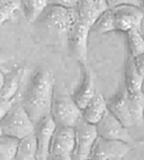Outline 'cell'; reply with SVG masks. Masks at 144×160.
<instances>
[{"instance_id": "6da1fadb", "label": "cell", "mask_w": 144, "mask_h": 160, "mask_svg": "<svg viewBox=\"0 0 144 160\" xmlns=\"http://www.w3.org/2000/svg\"><path fill=\"white\" fill-rule=\"evenodd\" d=\"M54 87V74L47 68L37 69L31 78L22 105L35 124L51 113Z\"/></svg>"}, {"instance_id": "7a4b0ae2", "label": "cell", "mask_w": 144, "mask_h": 160, "mask_svg": "<svg viewBox=\"0 0 144 160\" xmlns=\"http://www.w3.org/2000/svg\"><path fill=\"white\" fill-rule=\"evenodd\" d=\"M50 115L56 126L74 128L82 118V109L77 105L73 97L66 92V89L55 92L54 88Z\"/></svg>"}, {"instance_id": "3957f363", "label": "cell", "mask_w": 144, "mask_h": 160, "mask_svg": "<svg viewBox=\"0 0 144 160\" xmlns=\"http://www.w3.org/2000/svg\"><path fill=\"white\" fill-rule=\"evenodd\" d=\"M0 128L2 134L16 138L18 140L35 132V123L27 114L22 103L14 102L5 116L0 120Z\"/></svg>"}, {"instance_id": "277c9868", "label": "cell", "mask_w": 144, "mask_h": 160, "mask_svg": "<svg viewBox=\"0 0 144 160\" xmlns=\"http://www.w3.org/2000/svg\"><path fill=\"white\" fill-rule=\"evenodd\" d=\"M78 18L75 8H65L58 5H49L38 19L46 29L59 38L66 41V35L74 20Z\"/></svg>"}, {"instance_id": "5b68a950", "label": "cell", "mask_w": 144, "mask_h": 160, "mask_svg": "<svg viewBox=\"0 0 144 160\" xmlns=\"http://www.w3.org/2000/svg\"><path fill=\"white\" fill-rule=\"evenodd\" d=\"M91 31V26L79 19L74 20L66 35V43L69 45L72 55L82 64H87L88 58V36Z\"/></svg>"}, {"instance_id": "8992f818", "label": "cell", "mask_w": 144, "mask_h": 160, "mask_svg": "<svg viewBox=\"0 0 144 160\" xmlns=\"http://www.w3.org/2000/svg\"><path fill=\"white\" fill-rule=\"evenodd\" d=\"M73 129L75 137L73 160H88L90 158L92 146L98 138L96 125L81 118Z\"/></svg>"}, {"instance_id": "52a82bcc", "label": "cell", "mask_w": 144, "mask_h": 160, "mask_svg": "<svg viewBox=\"0 0 144 160\" xmlns=\"http://www.w3.org/2000/svg\"><path fill=\"white\" fill-rule=\"evenodd\" d=\"M130 143L117 140H108L98 137L91 149L89 159L95 160H116L124 159L130 152Z\"/></svg>"}, {"instance_id": "ba28073f", "label": "cell", "mask_w": 144, "mask_h": 160, "mask_svg": "<svg viewBox=\"0 0 144 160\" xmlns=\"http://www.w3.org/2000/svg\"><path fill=\"white\" fill-rule=\"evenodd\" d=\"M114 15L115 32H127L133 29H142V22L144 12L141 7L136 6H118L112 9Z\"/></svg>"}, {"instance_id": "9c48e42d", "label": "cell", "mask_w": 144, "mask_h": 160, "mask_svg": "<svg viewBox=\"0 0 144 160\" xmlns=\"http://www.w3.org/2000/svg\"><path fill=\"white\" fill-rule=\"evenodd\" d=\"M74 144V129L69 126H56L51 139L49 156L73 158Z\"/></svg>"}, {"instance_id": "30bf717a", "label": "cell", "mask_w": 144, "mask_h": 160, "mask_svg": "<svg viewBox=\"0 0 144 160\" xmlns=\"http://www.w3.org/2000/svg\"><path fill=\"white\" fill-rule=\"evenodd\" d=\"M96 129L98 137L108 139V140H117L123 142L131 143L133 141L130 132L119 121L109 112V109L105 113L101 120L96 124Z\"/></svg>"}, {"instance_id": "8fae6325", "label": "cell", "mask_w": 144, "mask_h": 160, "mask_svg": "<svg viewBox=\"0 0 144 160\" xmlns=\"http://www.w3.org/2000/svg\"><path fill=\"white\" fill-rule=\"evenodd\" d=\"M55 125L51 115H47L44 118L35 124V138L37 143V154L36 160H47L50 153V144L52 139Z\"/></svg>"}, {"instance_id": "7c38bea8", "label": "cell", "mask_w": 144, "mask_h": 160, "mask_svg": "<svg viewBox=\"0 0 144 160\" xmlns=\"http://www.w3.org/2000/svg\"><path fill=\"white\" fill-rule=\"evenodd\" d=\"M108 9L106 0H77L75 10L79 19L91 26Z\"/></svg>"}, {"instance_id": "4fadbf2b", "label": "cell", "mask_w": 144, "mask_h": 160, "mask_svg": "<svg viewBox=\"0 0 144 160\" xmlns=\"http://www.w3.org/2000/svg\"><path fill=\"white\" fill-rule=\"evenodd\" d=\"M108 109L125 128L128 129V128L135 126L132 114H131L127 90L125 88L110 102V104L108 105Z\"/></svg>"}, {"instance_id": "5bb4252c", "label": "cell", "mask_w": 144, "mask_h": 160, "mask_svg": "<svg viewBox=\"0 0 144 160\" xmlns=\"http://www.w3.org/2000/svg\"><path fill=\"white\" fill-rule=\"evenodd\" d=\"M26 73V68L25 67H17L12 69L5 76V82L0 90V98L6 100H14L16 97L19 87L23 82V79Z\"/></svg>"}, {"instance_id": "9a60e30c", "label": "cell", "mask_w": 144, "mask_h": 160, "mask_svg": "<svg viewBox=\"0 0 144 160\" xmlns=\"http://www.w3.org/2000/svg\"><path fill=\"white\" fill-rule=\"evenodd\" d=\"M84 82L81 83L80 88L77 92L75 96L73 97L77 105L81 109L84 108V106L92 99V97L96 95V78L95 73L91 69L88 67V64L84 66Z\"/></svg>"}, {"instance_id": "2e32d148", "label": "cell", "mask_w": 144, "mask_h": 160, "mask_svg": "<svg viewBox=\"0 0 144 160\" xmlns=\"http://www.w3.org/2000/svg\"><path fill=\"white\" fill-rule=\"evenodd\" d=\"M107 111H108V105L106 99L101 94L96 92L92 99L82 109V118L88 123L96 125Z\"/></svg>"}, {"instance_id": "e0dca14e", "label": "cell", "mask_w": 144, "mask_h": 160, "mask_svg": "<svg viewBox=\"0 0 144 160\" xmlns=\"http://www.w3.org/2000/svg\"><path fill=\"white\" fill-rule=\"evenodd\" d=\"M50 5V0H20V12L28 23L37 22L46 7Z\"/></svg>"}, {"instance_id": "ac0fdd59", "label": "cell", "mask_w": 144, "mask_h": 160, "mask_svg": "<svg viewBox=\"0 0 144 160\" xmlns=\"http://www.w3.org/2000/svg\"><path fill=\"white\" fill-rule=\"evenodd\" d=\"M36 154L37 143L35 134L33 133L19 140L14 160H36Z\"/></svg>"}, {"instance_id": "d6986e66", "label": "cell", "mask_w": 144, "mask_h": 160, "mask_svg": "<svg viewBox=\"0 0 144 160\" xmlns=\"http://www.w3.org/2000/svg\"><path fill=\"white\" fill-rule=\"evenodd\" d=\"M144 79L138 74L134 63H133L132 58H128L125 67V89L128 92H143L142 87H143Z\"/></svg>"}, {"instance_id": "ffe728a7", "label": "cell", "mask_w": 144, "mask_h": 160, "mask_svg": "<svg viewBox=\"0 0 144 160\" xmlns=\"http://www.w3.org/2000/svg\"><path fill=\"white\" fill-rule=\"evenodd\" d=\"M20 12V0H0V27L16 18Z\"/></svg>"}, {"instance_id": "44dd1931", "label": "cell", "mask_w": 144, "mask_h": 160, "mask_svg": "<svg viewBox=\"0 0 144 160\" xmlns=\"http://www.w3.org/2000/svg\"><path fill=\"white\" fill-rule=\"evenodd\" d=\"M18 142L16 138L0 134V160H14Z\"/></svg>"}, {"instance_id": "7402d4cb", "label": "cell", "mask_w": 144, "mask_h": 160, "mask_svg": "<svg viewBox=\"0 0 144 160\" xmlns=\"http://www.w3.org/2000/svg\"><path fill=\"white\" fill-rule=\"evenodd\" d=\"M127 37V44L131 57L143 54L144 53V36L142 29H133L125 33Z\"/></svg>"}, {"instance_id": "603a6c76", "label": "cell", "mask_w": 144, "mask_h": 160, "mask_svg": "<svg viewBox=\"0 0 144 160\" xmlns=\"http://www.w3.org/2000/svg\"><path fill=\"white\" fill-rule=\"evenodd\" d=\"M91 29L99 33V34H107L110 32H115V24H114V15L112 9H107L104 14H101L92 25Z\"/></svg>"}, {"instance_id": "cb8c5ba5", "label": "cell", "mask_w": 144, "mask_h": 160, "mask_svg": "<svg viewBox=\"0 0 144 160\" xmlns=\"http://www.w3.org/2000/svg\"><path fill=\"white\" fill-rule=\"evenodd\" d=\"M108 9L116 8L118 6H136L142 7L143 3L140 0H106Z\"/></svg>"}, {"instance_id": "d4e9b609", "label": "cell", "mask_w": 144, "mask_h": 160, "mask_svg": "<svg viewBox=\"0 0 144 160\" xmlns=\"http://www.w3.org/2000/svg\"><path fill=\"white\" fill-rule=\"evenodd\" d=\"M131 58H132L133 63H134V66H135L138 74L144 79V53L143 54L136 55V57H131Z\"/></svg>"}, {"instance_id": "484cf974", "label": "cell", "mask_w": 144, "mask_h": 160, "mask_svg": "<svg viewBox=\"0 0 144 160\" xmlns=\"http://www.w3.org/2000/svg\"><path fill=\"white\" fill-rule=\"evenodd\" d=\"M50 5H58L65 8H75L77 0H50Z\"/></svg>"}, {"instance_id": "4316f807", "label": "cell", "mask_w": 144, "mask_h": 160, "mask_svg": "<svg viewBox=\"0 0 144 160\" xmlns=\"http://www.w3.org/2000/svg\"><path fill=\"white\" fill-rule=\"evenodd\" d=\"M12 102L14 100H6V99H2V98H0V120L5 116L8 109L10 108V106H12Z\"/></svg>"}, {"instance_id": "83f0119b", "label": "cell", "mask_w": 144, "mask_h": 160, "mask_svg": "<svg viewBox=\"0 0 144 160\" xmlns=\"http://www.w3.org/2000/svg\"><path fill=\"white\" fill-rule=\"evenodd\" d=\"M5 76H6V73L0 69V90H1V88L3 86V82H5Z\"/></svg>"}, {"instance_id": "f1b7e54d", "label": "cell", "mask_w": 144, "mask_h": 160, "mask_svg": "<svg viewBox=\"0 0 144 160\" xmlns=\"http://www.w3.org/2000/svg\"><path fill=\"white\" fill-rule=\"evenodd\" d=\"M47 160H73V158H61V157H53V156H49Z\"/></svg>"}, {"instance_id": "f546056e", "label": "cell", "mask_w": 144, "mask_h": 160, "mask_svg": "<svg viewBox=\"0 0 144 160\" xmlns=\"http://www.w3.org/2000/svg\"><path fill=\"white\" fill-rule=\"evenodd\" d=\"M7 61V58H6V55L3 54L2 52L0 51V64H2V63H5Z\"/></svg>"}, {"instance_id": "4dcf8cb0", "label": "cell", "mask_w": 144, "mask_h": 160, "mask_svg": "<svg viewBox=\"0 0 144 160\" xmlns=\"http://www.w3.org/2000/svg\"><path fill=\"white\" fill-rule=\"evenodd\" d=\"M141 8H142V10H143V12H144V3H143V5H142V7H141Z\"/></svg>"}, {"instance_id": "1f68e13d", "label": "cell", "mask_w": 144, "mask_h": 160, "mask_svg": "<svg viewBox=\"0 0 144 160\" xmlns=\"http://www.w3.org/2000/svg\"><path fill=\"white\" fill-rule=\"evenodd\" d=\"M140 1H141L142 3H144V0H140Z\"/></svg>"}, {"instance_id": "d6a6232c", "label": "cell", "mask_w": 144, "mask_h": 160, "mask_svg": "<svg viewBox=\"0 0 144 160\" xmlns=\"http://www.w3.org/2000/svg\"><path fill=\"white\" fill-rule=\"evenodd\" d=\"M0 134H2V133H1V128H0Z\"/></svg>"}, {"instance_id": "836d02e7", "label": "cell", "mask_w": 144, "mask_h": 160, "mask_svg": "<svg viewBox=\"0 0 144 160\" xmlns=\"http://www.w3.org/2000/svg\"><path fill=\"white\" fill-rule=\"evenodd\" d=\"M116 160H123V159H116Z\"/></svg>"}, {"instance_id": "e575fe53", "label": "cell", "mask_w": 144, "mask_h": 160, "mask_svg": "<svg viewBox=\"0 0 144 160\" xmlns=\"http://www.w3.org/2000/svg\"><path fill=\"white\" fill-rule=\"evenodd\" d=\"M88 160H95V159H88Z\"/></svg>"}]
</instances>
